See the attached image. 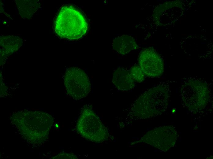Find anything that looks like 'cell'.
Segmentation results:
<instances>
[{"label": "cell", "mask_w": 213, "mask_h": 159, "mask_svg": "<svg viewBox=\"0 0 213 159\" xmlns=\"http://www.w3.org/2000/svg\"><path fill=\"white\" fill-rule=\"evenodd\" d=\"M88 24L80 12L71 6L62 7L57 17L55 31L59 36L70 40L80 39L86 33Z\"/></svg>", "instance_id": "6da1fadb"}, {"label": "cell", "mask_w": 213, "mask_h": 159, "mask_svg": "<svg viewBox=\"0 0 213 159\" xmlns=\"http://www.w3.org/2000/svg\"><path fill=\"white\" fill-rule=\"evenodd\" d=\"M64 83L68 94L78 100L87 97L91 91V84L87 74L78 67H71L66 71Z\"/></svg>", "instance_id": "7a4b0ae2"}, {"label": "cell", "mask_w": 213, "mask_h": 159, "mask_svg": "<svg viewBox=\"0 0 213 159\" xmlns=\"http://www.w3.org/2000/svg\"><path fill=\"white\" fill-rule=\"evenodd\" d=\"M112 46L116 52L125 55L137 48L134 39L130 36L123 35L116 37L113 41Z\"/></svg>", "instance_id": "8992f818"}, {"label": "cell", "mask_w": 213, "mask_h": 159, "mask_svg": "<svg viewBox=\"0 0 213 159\" xmlns=\"http://www.w3.org/2000/svg\"><path fill=\"white\" fill-rule=\"evenodd\" d=\"M96 116L92 106L86 105L81 109L77 123V130L83 137L92 141H97L98 129Z\"/></svg>", "instance_id": "3957f363"}, {"label": "cell", "mask_w": 213, "mask_h": 159, "mask_svg": "<svg viewBox=\"0 0 213 159\" xmlns=\"http://www.w3.org/2000/svg\"><path fill=\"white\" fill-rule=\"evenodd\" d=\"M138 61L144 74L149 76H159L163 72V60L159 54L152 48L142 50L139 56Z\"/></svg>", "instance_id": "277c9868"}, {"label": "cell", "mask_w": 213, "mask_h": 159, "mask_svg": "<svg viewBox=\"0 0 213 159\" xmlns=\"http://www.w3.org/2000/svg\"><path fill=\"white\" fill-rule=\"evenodd\" d=\"M112 81L116 88L121 90H128L133 88L135 82L130 71L123 68H118L114 71Z\"/></svg>", "instance_id": "5b68a950"}, {"label": "cell", "mask_w": 213, "mask_h": 159, "mask_svg": "<svg viewBox=\"0 0 213 159\" xmlns=\"http://www.w3.org/2000/svg\"><path fill=\"white\" fill-rule=\"evenodd\" d=\"M130 73L132 78L135 82L140 83L144 80L145 74L140 65H136L132 66Z\"/></svg>", "instance_id": "52a82bcc"}]
</instances>
